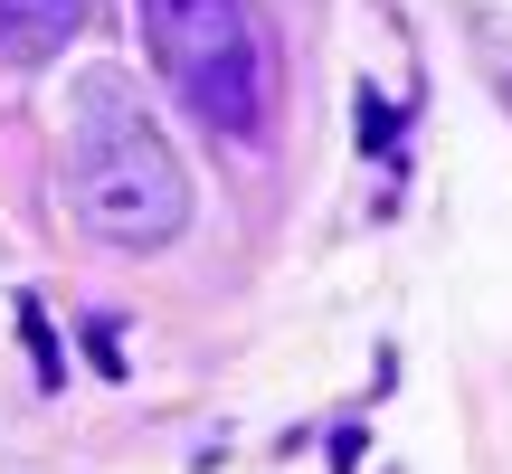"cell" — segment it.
I'll return each mask as SVG.
<instances>
[{
  "instance_id": "6da1fadb",
  "label": "cell",
  "mask_w": 512,
  "mask_h": 474,
  "mask_svg": "<svg viewBox=\"0 0 512 474\" xmlns=\"http://www.w3.org/2000/svg\"><path fill=\"white\" fill-rule=\"evenodd\" d=\"M67 209L124 256H152L190 228V171L124 67H86L67 95Z\"/></svg>"
},
{
  "instance_id": "7a4b0ae2",
  "label": "cell",
  "mask_w": 512,
  "mask_h": 474,
  "mask_svg": "<svg viewBox=\"0 0 512 474\" xmlns=\"http://www.w3.org/2000/svg\"><path fill=\"white\" fill-rule=\"evenodd\" d=\"M133 19L190 124H209L238 152L275 133V38L256 0H133Z\"/></svg>"
},
{
  "instance_id": "3957f363",
  "label": "cell",
  "mask_w": 512,
  "mask_h": 474,
  "mask_svg": "<svg viewBox=\"0 0 512 474\" xmlns=\"http://www.w3.org/2000/svg\"><path fill=\"white\" fill-rule=\"evenodd\" d=\"M95 0H0V57L10 67H38V57H57L76 29H86Z\"/></svg>"
},
{
  "instance_id": "277c9868",
  "label": "cell",
  "mask_w": 512,
  "mask_h": 474,
  "mask_svg": "<svg viewBox=\"0 0 512 474\" xmlns=\"http://www.w3.org/2000/svg\"><path fill=\"white\" fill-rule=\"evenodd\" d=\"M19 342H29L38 389H57V380H67V351H57V332H48V313H38V294H19Z\"/></svg>"
},
{
  "instance_id": "5b68a950",
  "label": "cell",
  "mask_w": 512,
  "mask_h": 474,
  "mask_svg": "<svg viewBox=\"0 0 512 474\" xmlns=\"http://www.w3.org/2000/svg\"><path fill=\"white\" fill-rule=\"evenodd\" d=\"M399 143V114L380 105V86H361V152H389Z\"/></svg>"
},
{
  "instance_id": "8992f818",
  "label": "cell",
  "mask_w": 512,
  "mask_h": 474,
  "mask_svg": "<svg viewBox=\"0 0 512 474\" xmlns=\"http://www.w3.org/2000/svg\"><path fill=\"white\" fill-rule=\"evenodd\" d=\"M86 351H95V370H105V380H124V351H114V323H86Z\"/></svg>"
},
{
  "instance_id": "52a82bcc",
  "label": "cell",
  "mask_w": 512,
  "mask_h": 474,
  "mask_svg": "<svg viewBox=\"0 0 512 474\" xmlns=\"http://www.w3.org/2000/svg\"><path fill=\"white\" fill-rule=\"evenodd\" d=\"M361 446H370V427H332V474L361 465Z\"/></svg>"
},
{
  "instance_id": "ba28073f",
  "label": "cell",
  "mask_w": 512,
  "mask_h": 474,
  "mask_svg": "<svg viewBox=\"0 0 512 474\" xmlns=\"http://www.w3.org/2000/svg\"><path fill=\"white\" fill-rule=\"evenodd\" d=\"M503 105H512V76H503Z\"/></svg>"
}]
</instances>
